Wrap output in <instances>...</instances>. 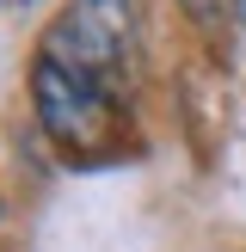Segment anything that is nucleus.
Masks as SVG:
<instances>
[{"instance_id": "obj_2", "label": "nucleus", "mask_w": 246, "mask_h": 252, "mask_svg": "<svg viewBox=\"0 0 246 252\" xmlns=\"http://www.w3.org/2000/svg\"><path fill=\"white\" fill-rule=\"evenodd\" d=\"M37 56L123 93V68L135 56V0H68L43 31Z\"/></svg>"}, {"instance_id": "obj_1", "label": "nucleus", "mask_w": 246, "mask_h": 252, "mask_svg": "<svg viewBox=\"0 0 246 252\" xmlns=\"http://www.w3.org/2000/svg\"><path fill=\"white\" fill-rule=\"evenodd\" d=\"M31 105H37V123L43 135L62 148L68 160H105L123 148V93L105 80H86V74L62 68V62L37 56L31 62Z\"/></svg>"}, {"instance_id": "obj_3", "label": "nucleus", "mask_w": 246, "mask_h": 252, "mask_svg": "<svg viewBox=\"0 0 246 252\" xmlns=\"http://www.w3.org/2000/svg\"><path fill=\"white\" fill-rule=\"evenodd\" d=\"M184 6H191L203 25H221V19H234V0H184Z\"/></svg>"}]
</instances>
